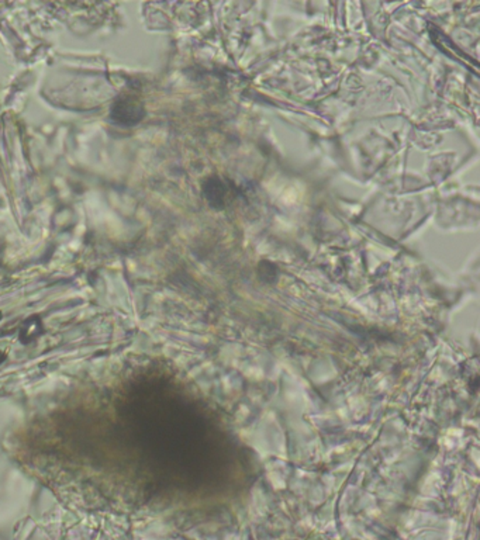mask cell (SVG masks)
<instances>
[{"mask_svg": "<svg viewBox=\"0 0 480 540\" xmlns=\"http://www.w3.org/2000/svg\"><path fill=\"white\" fill-rule=\"evenodd\" d=\"M43 331H44V330H43V324H41L40 318L33 317V318H30V320L24 324V327H23V330H21V333H20V339H21V342H24V343H28L30 340H33V339H36L38 335H41Z\"/></svg>", "mask_w": 480, "mask_h": 540, "instance_id": "7a4b0ae2", "label": "cell"}, {"mask_svg": "<svg viewBox=\"0 0 480 540\" xmlns=\"http://www.w3.org/2000/svg\"><path fill=\"white\" fill-rule=\"evenodd\" d=\"M144 107L136 96L124 94L112 106V120L119 126H136L144 119Z\"/></svg>", "mask_w": 480, "mask_h": 540, "instance_id": "6da1fadb", "label": "cell"}, {"mask_svg": "<svg viewBox=\"0 0 480 540\" xmlns=\"http://www.w3.org/2000/svg\"><path fill=\"white\" fill-rule=\"evenodd\" d=\"M0 320H1V313H0Z\"/></svg>", "mask_w": 480, "mask_h": 540, "instance_id": "277c9868", "label": "cell"}, {"mask_svg": "<svg viewBox=\"0 0 480 540\" xmlns=\"http://www.w3.org/2000/svg\"><path fill=\"white\" fill-rule=\"evenodd\" d=\"M6 356H7V353H4V352H1V350H0V363H1V362L6 359Z\"/></svg>", "mask_w": 480, "mask_h": 540, "instance_id": "3957f363", "label": "cell"}]
</instances>
